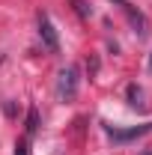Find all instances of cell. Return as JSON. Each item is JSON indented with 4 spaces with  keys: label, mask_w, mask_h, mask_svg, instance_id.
<instances>
[{
    "label": "cell",
    "mask_w": 152,
    "mask_h": 155,
    "mask_svg": "<svg viewBox=\"0 0 152 155\" xmlns=\"http://www.w3.org/2000/svg\"><path fill=\"white\" fill-rule=\"evenodd\" d=\"M57 96L60 101H72L78 96V66H66L57 75Z\"/></svg>",
    "instance_id": "1"
},
{
    "label": "cell",
    "mask_w": 152,
    "mask_h": 155,
    "mask_svg": "<svg viewBox=\"0 0 152 155\" xmlns=\"http://www.w3.org/2000/svg\"><path fill=\"white\" fill-rule=\"evenodd\" d=\"M114 3L125 12V18L131 21V27L137 30V36H146V33H149V24H146V18H143V12H140V9H134L128 0H114Z\"/></svg>",
    "instance_id": "2"
},
{
    "label": "cell",
    "mask_w": 152,
    "mask_h": 155,
    "mask_svg": "<svg viewBox=\"0 0 152 155\" xmlns=\"http://www.w3.org/2000/svg\"><path fill=\"white\" fill-rule=\"evenodd\" d=\"M39 36H42V45L51 51V54H57L60 51V39H57V30H54V24L48 15H39Z\"/></svg>",
    "instance_id": "3"
},
{
    "label": "cell",
    "mask_w": 152,
    "mask_h": 155,
    "mask_svg": "<svg viewBox=\"0 0 152 155\" xmlns=\"http://www.w3.org/2000/svg\"><path fill=\"white\" fill-rule=\"evenodd\" d=\"M152 131V122H143V125H134V128H107L111 140L116 143H125V140H134V137H143Z\"/></svg>",
    "instance_id": "4"
},
{
    "label": "cell",
    "mask_w": 152,
    "mask_h": 155,
    "mask_svg": "<svg viewBox=\"0 0 152 155\" xmlns=\"http://www.w3.org/2000/svg\"><path fill=\"white\" fill-rule=\"evenodd\" d=\"M140 98H143V90H140V87H128V101H131V107H143V101H140Z\"/></svg>",
    "instance_id": "5"
},
{
    "label": "cell",
    "mask_w": 152,
    "mask_h": 155,
    "mask_svg": "<svg viewBox=\"0 0 152 155\" xmlns=\"http://www.w3.org/2000/svg\"><path fill=\"white\" fill-rule=\"evenodd\" d=\"M36 128H39V110L30 107V114H27V134H33Z\"/></svg>",
    "instance_id": "6"
},
{
    "label": "cell",
    "mask_w": 152,
    "mask_h": 155,
    "mask_svg": "<svg viewBox=\"0 0 152 155\" xmlns=\"http://www.w3.org/2000/svg\"><path fill=\"white\" fill-rule=\"evenodd\" d=\"M72 3H75V9H78V15H84V18H87V15H93V9H90V6H87V0H72Z\"/></svg>",
    "instance_id": "7"
},
{
    "label": "cell",
    "mask_w": 152,
    "mask_h": 155,
    "mask_svg": "<svg viewBox=\"0 0 152 155\" xmlns=\"http://www.w3.org/2000/svg\"><path fill=\"white\" fill-rule=\"evenodd\" d=\"M15 155H30V146H27V140H18V143H15Z\"/></svg>",
    "instance_id": "8"
},
{
    "label": "cell",
    "mask_w": 152,
    "mask_h": 155,
    "mask_svg": "<svg viewBox=\"0 0 152 155\" xmlns=\"http://www.w3.org/2000/svg\"><path fill=\"white\" fill-rule=\"evenodd\" d=\"M149 72H152V54H149Z\"/></svg>",
    "instance_id": "9"
}]
</instances>
